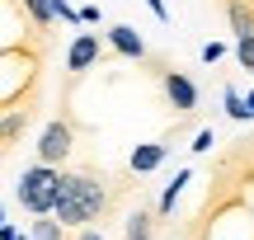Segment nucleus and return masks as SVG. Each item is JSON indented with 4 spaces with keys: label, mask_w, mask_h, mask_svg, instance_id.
<instances>
[{
    "label": "nucleus",
    "mask_w": 254,
    "mask_h": 240,
    "mask_svg": "<svg viewBox=\"0 0 254 240\" xmlns=\"http://www.w3.org/2000/svg\"><path fill=\"white\" fill-rule=\"evenodd\" d=\"M52 61V28H38L19 0H0V160L33 127Z\"/></svg>",
    "instance_id": "obj_1"
},
{
    "label": "nucleus",
    "mask_w": 254,
    "mask_h": 240,
    "mask_svg": "<svg viewBox=\"0 0 254 240\" xmlns=\"http://www.w3.org/2000/svg\"><path fill=\"white\" fill-rule=\"evenodd\" d=\"M193 240H254V132L217 156V179H207L202 203L184 217Z\"/></svg>",
    "instance_id": "obj_2"
},
{
    "label": "nucleus",
    "mask_w": 254,
    "mask_h": 240,
    "mask_svg": "<svg viewBox=\"0 0 254 240\" xmlns=\"http://www.w3.org/2000/svg\"><path fill=\"white\" fill-rule=\"evenodd\" d=\"M132 170L127 175H109V170H57V203H52V217L75 231V226H104L118 203L132 193Z\"/></svg>",
    "instance_id": "obj_3"
},
{
    "label": "nucleus",
    "mask_w": 254,
    "mask_h": 240,
    "mask_svg": "<svg viewBox=\"0 0 254 240\" xmlns=\"http://www.w3.org/2000/svg\"><path fill=\"white\" fill-rule=\"evenodd\" d=\"M33 151H38V160H47V165H66L71 151H75V122L66 118V113H57V118L43 127V137H38Z\"/></svg>",
    "instance_id": "obj_4"
},
{
    "label": "nucleus",
    "mask_w": 254,
    "mask_h": 240,
    "mask_svg": "<svg viewBox=\"0 0 254 240\" xmlns=\"http://www.w3.org/2000/svg\"><path fill=\"white\" fill-rule=\"evenodd\" d=\"M160 90H165V104H170L174 113H179V118H189L193 109H198V85L189 80V75L184 71H174V66H160Z\"/></svg>",
    "instance_id": "obj_5"
},
{
    "label": "nucleus",
    "mask_w": 254,
    "mask_h": 240,
    "mask_svg": "<svg viewBox=\"0 0 254 240\" xmlns=\"http://www.w3.org/2000/svg\"><path fill=\"white\" fill-rule=\"evenodd\" d=\"M99 57H104V38H99V33H75L71 47H66V75H71V80H80V75L90 71Z\"/></svg>",
    "instance_id": "obj_6"
},
{
    "label": "nucleus",
    "mask_w": 254,
    "mask_h": 240,
    "mask_svg": "<svg viewBox=\"0 0 254 240\" xmlns=\"http://www.w3.org/2000/svg\"><path fill=\"white\" fill-rule=\"evenodd\" d=\"M165 156H170V141H136L132 156H127V170L132 175H155L165 165Z\"/></svg>",
    "instance_id": "obj_7"
},
{
    "label": "nucleus",
    "mask_w": 254,
    "mask_h": 240,
    "mask_svg": "<svg viewBox=\"0 0 254 240\" xmlns=\"http://www.w3.org/2000/svg\"><path fill=\"white\" fill-rule=\"evenodd\" d=\"M57 170L62 165H47V160H33V165L19 175L14 193H57Z\"/></svg>",
    "instance_id": "obj_8"
},
{
    "label": "nucleus",
    "mask_w": 254,
    "mask_h": 240,
    "mask_svg": "<svg viewBox=\"0 0 254 240\" xmlns=\"http://www.w3.org/2000/svg\"><path fill=\"white\" fill-rule=\"evenodd\" d=\"M189 184H193V165H184L179 175L165 184V193L155 198V207H151V212H155V222H174V207H179V198H184V188H189Z\"/></svg>",
    "instance_id": "obj_9"
},
{
    "label": "nucleus",
    "mask_w": 254,
    "mask_h": 240,
    "mask_svg": "<svg viewBox=\"0 0 254 240\" xmlns=\"http://www.w3.org/2000/svg\"><path fill=\"white\" fill-rule=\"evenodd\" d=\"M104 38H109V47L118 57H127V61H146V43H141V33H136L132 24H113Z\"/></svg>",
    "instance_id": "obj_10"
},
{
    "label": "nucleus",
    "mask_w": 254,
    "mask_h": 240,
    "mask_svg": "<svg viewBox=\"0 0 254 240\" xmlns=\"http://www.w3.org/2000/svg\"><path fill=\"white\" fill-rule=\"evenodd\" d=\"M155 212L151 207H132V217H127V226H123V240H155Z\"/></svg>",
    "instance_id": "obj_11"
},
{
    "label": "nucleus",
    "mask_w": 254,
    "mask_h": 240,
    "mask_svg": "<svg viewBox=\"0 0 254 240\" xmlns=\"http://www.w3.org/2000/svg\"><path fill=\"white\" fill-rule=\"evenodd\" d=\"M28 240H66V226L57 222L52 212H47V217H33V231H28Z\"/></svg>",
    "instance_id": "obj_12"
},
{
    "label": "nucleus",
    "mask_w": 254,
    "mask_h": 240,
    "mask_svg": "<svg viewBox=\"0 0 254 240\" xmlns=\"http://www.w3.org/2000/svg\"><path fill=\"white\" fill-rule=\"evenodd\" d=\"M221 104H226V118H231V122H250V109H245V94H240L236 85H226V90H221Z\"/></svg>",
    "instance_id": "obj_13"
},
{
    "label": "nucleus",
    "mask_w": 254,
    "mask_h": 240,
    "mask_svg": "<svg viewBox=\"0 0 254 240\" xmlns=\"http://www.w3.org/2000/svg\"><path fill=\"white\" fill-rule=\"evenodd\" d=\"M19 5H24V14L33 19L38 28H52L57 19H52V0H19Z\"/></svg>",
    "instance_id": "obj_14"
},
{
    "label": "nucleus",
    "mask_w": 254,
    "mask_h": 240,
    "mask_svg": "<svg viewBox=\"0 0 254 240\" xmlns=\"http://www.w3.org/2000/svg\"><path fill=\"white\" fill-rule=\"evenodd\" d=\"M236 61H240V71H250V75H254V33L236 38Z\"/></svg>",
    "instance_id": "obj_15"
},
{
    "label": "nucleus",
    "mask_w": 254,
    "mask_h": 240,
    "mask_svg": "<svg viewBox=\"0 0 254 240\" xmlns=\"http://www.w3.org/2000/svg\"><path fill=\"white\" fill-rule=\"evenodd\" d=\"M212 146H217V137H212V127H202L198 137H193V156H207Z\"/></svg>",
    "instance_id": "obj_16"
},
{
    "label": "nucleus",
    "mask_w": 254,
    "mask_h": 240,
    "mask_svg": "<svg viewBox=\"0 0 254 240\" xmlns=\"http://www.w3.org/2000/svg\"><path fill=\"white\" fill-rule=\"evenodd\" d=\"M198 57H202L207 66H217L221 57H226V43H202V52H198Z\"/></svg>",
    "instance_id": "obj_17"
},
{
    "label": "nucleus",
    "mask_w": 254,
    "mask_h": 240,
    "mask_svg": "<svg viewBox=\"0 0 254 240\" xmlns=\"http://www.w3.org/2000/svg\"><path fill=\"white\" fill-rule=\"evenodd\" d=\"M146 9H151L160 24H170V5H165V0H146Z\"/></svg>",
    "instance_id": "obj_18"
},
{
    "label": "nucleus",
    "mask_w": 254,
    "mask_h": 240,
    "mask_svg": "<svg viewBox=\"0 0 254 240\" xmlns=\"http://www.w3.org/2000/svg\"><path fill=\"white\" fill-rule=\"evenodd\" d=\"M75 240H104V226H75Z\"/></svg>",
    "instance_id": "obj_19"
},
{
    "label": "nucleus",
    "mask_w": 254,
    "mask_h": 240,
    "mask_svg": "<svg viewBox=\"0 0 254 240\" xmlns=\"http://www.w3.org/2000/svg\"><path fill=\"white\" fill-rule=\"evenodd\" d=\"M80 14V24H99V5H85V9H75Z\"/></svg>",
    "instance_id": "obj_20"
},
{
    "label": "nucleus",
    "mask_w": 254,
    "mask_h": 240,
    "mask_svg": "<svg viewBox=\"0 0 254 240\" xmlns=\"http://www.w3.org/2000/svg\"><path fill=\"white\" fill-rule=\"evenodd\" d=\"M0 240H19V226H9V222H0Z\"/></svg>",
    "instance_id": "obj_21"
},
{
    "label": "nucleus",
    "mask_w": 254,
    "mask_h": 240,
    "mask_svg": "<svg viewBox=\"0 0 254 240\" xmlns=\"http://www.w3.org/2000/svg\"><path fill=\"white\" fill-rule=\"evenodd\" d=\"M245 109H250V122H254V90L245 94Z\"/></svg>",
    "instance_id": "obj_22"
},
{
    "label": "nucleus",
    "mask_w": 254,
    "mask_h": 240,
    "mask_svg": "<svg viewBox=\"0 0 254 240\" xmlns=\"http://www.w3.org/2000/svg\"><path fill=\"white\" fill-rule=\"evenodd\" d=\"M170 240H193V236H189V231H179V236H174V231H170Z\"/></svg>",
    "instance_id": "obj_23"
},
{
    "label": "nucleus",
    "mask_w": 254,
    "mask_h": 240,
    "mask_svg": "<svg viewBox=\"0 0 254 240\" xmlns=\"http://www.w3.org/2000/svg\"><path fill=\"white\" fill-rule=\"evenodd\" d=\"M0 222H5V207H0Z\"/></svg>",
    "instance_id": "obj_24"
},
{
    "label": "nucleus",
    "mask_w": 254,
    "mask_h": 240,
    "mask_svg": "<svg viewBox=\"0 0 254 240\" xmlns=\"http://www.w3.org/2000/svg\"><path fill=\"white\" fill-rule=\"evenodd\" d=\"M19 240H28V236H19Z\"/></svg>",
    "instance_id": "obj_25"
}]
</instances>
